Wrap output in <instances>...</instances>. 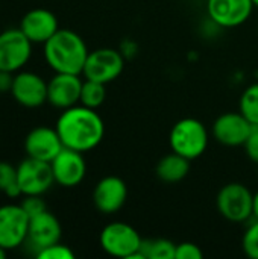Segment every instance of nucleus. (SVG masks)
<instances>
[{
	"mask_svg": "<svg viewBox=\"0 0 258 259\" xmlns=\"http://www.w3.org/2000/svg\"><path fill=\"white\" fill-rule=\"evenodd\" d=\"M257 176H258V175H257Z\"/></svg>",
	"mask_w": 258,
	"mask_h": 259,
	"instance_id": "473e14b6",
	"label": "nucleus"
},
{
	"mask_svg": "<svg viewBox=\"0 0 258 259\" xmlns=\"http://www.w3.org/2000/svg\"><path fill=\"white\" fill-rule=\"evenodd\" d=\"M11 94L24 108H40L47 103V82L36 73L17 71L14 74Z\"/></svg>",
	"mask_w": 258,
	"mask_h": 259,
	"instance_id": "9b49d317",
	"label": "nucleus"
},
{
	"mask_svg": "<svg viewBox=\"0 0 258 259\" xmlns=\"http://www.w3.org/2000/svg\"><path fill=\"white\" fill-rule=\"evenodd\" d=\"M84 80L81 74L55 73L47 82V103L58 109H67L79 103Z\"/></svg>",
	"mask_w": 258,
	"mask_h": 259,
	"instance_id": "dca6fc26",
	"label": "nucleus"
},
{
	"mask_svg": "<svg viewBox=\"0 0 258 259\" xmlns=\"http://www.w3.org/2000/svg\"><path fill=\"white\" fill-rule=\"evenodd\" d=\"M12 80H14V73L0 71V93H6V91L11 93Z\"/></svg>",
	"mask_w": 258,
	"mask_h": 259,
	"instance_id": "c85d7f7f",
	"label": "nucleus"
},
{
	"mask_svg": "<svg viewBox=\"0 0 258 259\" xmlns=\"http://www.w3.org/2000/svg\"><path fill=\"white\" fill-rule=\"evenodd\" d=\"M43 46L44 59L55 73L82 74L90 52L79 33L71 29H59Z\"/></svg>",
	"mask_w": 258,
	"mask_h": 259,
	"instance_id": "f03ea898",
	"label": "nucleus"
},
{
	"mask_svg": "<svg viewBox=\"0 0 258 259\" xmlns=\"http://www.w3.org/2000/svg\"><path fill=\"white\" fill-rule=\"evenodd\" d=\"M50 167L53 171L55 184L64 188L78 187L87 175V164L84 159V153L67 147H64L50 161Z\"/></svg>",
	"mask_w": 258,
	"mask_h": 259,
	"instance_id": "9d476101",
	"label": "nucleus"
},
{
	"mask_svg": "<svg viewBox=\"0 0 258 259\" xmlns=\"http://www.w3.org/2000/svg\"><path fill=\"white\" fill-rule=\"evenodd\" d=\"M204 253L201 250V247L195 243H181L176 244V250H175V259H202Z\"/></svg>",
	"mask_w": 258,
	"mask_h": 259,
	"instance_id": "bb28decb",
	"label": "nucleus"
},
{
	"mask_svg": "<svg viewBox=\"0 0 258 259\" xmlns=\"http://www.w3.org/2000/svg\"><path fill=\"white\" fill-rule=\"evenodd\" d=\"M20 205L24 209V212L29 215V219L47 211V205L43 200V196H24Z\"/></svg>",
	"mask_w": 258,
	"mask_h": 259,
	"instance_id": "a878e982",
	"label": "nucleus"
},
{
	"mask_svg": "<svg viewBox=\"0 0 258 259\" xmlns=\"http://www.w3.org/2000/svg\"><path fill=\"white\" fill-rule=\"evenodd\" d=\"M252 200L254 194L246 185L231 182L219 190L216 206L225 220L233 223H245L252 219Z\"/></svg>",
	"mask_w": 258,
	"mask_h": 259,
	"instance_id": "39448f33",
	"label": "nucleus"
},
{
	"mask_svg": "<svg viewBox=\"0 0 258 259\" xmlns=\"http://www.w3.org/2000/svg\"><path fill=\"white\" fill-rule=\"evenodd\" d=\"M252 219L258 220V191L254 194V200H252Z\"/></svg>",
	"mask_w": 258,
	"mask_h": 259,
	"instance_id": "c756f323",
	"label": "nucleus"
},
{
	"mask_svg": "<svg viewBox=\"0 0 258 259\" xmlns=\"http://www.w3.org/2000/svg\"><path fill=\"white\" fill-rule=\"evenodd\" d=\"M0 191L12 199L21 196L17 181V167L6 161H0Z\"/></svg>",
	"mask_w": 258,
	"mask_h": 259,
	"instance_id": "4be33fe9",
	"label": "nucleus"
},
{
	"mask_svg": "<svg viewBox=\"0 0 258 259\" xmlns=\"http://www.w3.org/2000/svg\"><path fill=\"white\" fill-rule=\"evenodd\" d=\"M243 147H245V152H246L248 158H249L252 162L258 164V124H254V126H252L251 134L248 135V138H246Z\"/></svg>",
	"mask_w": 258,
	"mask_h": 259,
	"instance_id": "cd10ccee",
	"label": "nucleus"
},
{
	"mask_svg": "<svg viewBox=\"0 0 258 259\" xmlns=\"http://www.w3.org/2000/svg\"><path fill=\"white\" fill-rule=\"evenodd\" d=\"M252 2H254V5L258 8V0H252Z\"/></svg>",
	"mask_w": 258,
	"mask_h": 259,
	"instance_id": "2f4dec72",
	"label": "nucleus"
},
{
	"mask_svg": "<svg viewBox=\"0 0 258 259\" xmlns=\"http://www.w3.org/2000/svg\"><path fill=\"white\" fill-rule=\"evenodd\" d=\"M157 176L166 184L181 182L190 171V161L175 152L166 155L157 164Z\"/></svg>",
	"mask_w": 258,
	"mask_h": 259,
	"instance_id": "6ab92c4d",
	"label": "nucleus"
},
{
	"mask_svg": "<svg viewBox=\"0 0 258 259\" xmlns=\"http://www.w3.org/2000/svg\"><path fill=\"white\" fill-rule=\"evenodd\" d=\"M243 252L252 259H258V220H254L245 231L242 240Z\"/></svg>",
	"mask_w": 258,
	"mask_h": 259,
	"instance_id": "b1692460",
	"label": "nucleus"
},
{
	"mask_svg": "<svg viewBox=\"0 0 258 259\" xmlns=\"http://www.w3.org/2000/svg\"><path fill=\"white\" fill-rule=\"evenodd\" d=\"M6 252H8V250H5L3 247H0V259H3L6 256Z\"/></svg>",
	"mask_w": 258,
	"mask_h": 259,
	"instance_id": "7c9ffc66",
	"label": "nucleus"
},
{
	"mask_svg": "<svg viewBox=\"0 0 258 259\" xmlns=\"http://www.w3.org/2000/svg\"><path fill=\"white\" fill-rule=\"evenodd\" d=\"M20 29L32 44H44L59 30V24L56 15L52 11L36 8L24 14L20 23Z\"/></svg>",
	"mask_w": 258,
	"mask_h": 259,
	"instance_id": "a211bd4d",
	"label": "nucleus"
},
{
	"mask_svg": "<svg viewBox=\"0 0 258 259\" xmlns=\"http://www.w3.org/2000/svg\"><path fill=\"white\" fill-rule=\"evenodd\" d=\"M55 127L64 147L78 150L81 153L96 149L105 135L102 117L96 112V109L87 108L81 103L62 109Z\"/></svg>",
	"mask_w": 258,
	"mask_h": 259,
	"instance_id": "f257e3e1",
	"label": "nucleus"
},
{
	"mask_svg": "<svg viewBox=\"0 0 258 259\" xmlns=\"http://www.w3.org/2000/svg\"><path fill=\"white\" fill-rule=\"evenodd\" d=\"M100 247L105 253L114 258L144 259L140 249L143 238L138 231L129 223L114 222L106 225L99 235Z\"/></svg>",
	"mask_w": 258,
	"mask_h": 259,
	"instance_id": "7ed1b4c3",
	"label": "nucleus"
},
{
	"mask_svg": "<svg viewBox=\"0 0 258 259\" xmlns=\"http://www.w3.org/2000/svg\"><path fill=\"white\" fill-rule=\"evenodd\" d=\"M252 126L254 124L240 111L225 112L214 120L211 132L217 143L227 147H239L245 144Z\"/></svg>",
	"mask_w": 258,
	"mask_h": 259,
	"instance_id": "f8f14e48",
	"label": "nucleus"
},
{
	"mask_svg": "<svg viewBox=\"0 0 258 259\" xmlns=\"http://www.w3.org/2000/svg\"><path fill=\"white\" fill-rule=\"evenodd\" d=\"M32 42L20 27L0 32V71L17 73L30 59Z\"/></svg>",
	"mask_w": 258,
	"mask_h": 259,
	"instance_id": "0eeeda50",
	"label": "nucleus"
},
{
	"mask_svg": "<svg viewBox=\"0 0 258 259\" xmlns=\"http://www.w3.org/2000/svg\"><path fill=\"white\" fill-rule=\"evenodd\" d=\"M254 6L252 0H207V14L222 29H231L248 21Z\"/></svg>",
	"mask_w": 258,
	"mask_h": 259,
	"instance_id": "ddd939ff",
	"label": "nucleus"
},
{
	"mask_svg": "<svg viewBox=\"0 0 258 259\" xmlns=\"http://www.w3.org/2000/svg\"><path fill=\"white\" fill-rule=\"evenodd\" d=\"M176 244L169 240L157 238V240H143L141 244V255L144 259H175Z\"/></svg>",
	"mask_w": 258,
	"mask_h": 259,
	"instance_id": "aec40b11",
	"label": "nucleus"
},
{
	"mask_svg": "<svg viewBox=\"0 0 258 259\" xmlns=\"http://www.w3.org/2000/svg\"><path fill=\"white\" fill-rule=\"evenodd\" d=\"M239 111L252 123L258 124V82L249 85L240 96Z\"/></svg>",
	"mask_w": 258,
	"mask_h": 259,
	"instance_id": "5701e85b",
	"label": "nucleus"
},
{
	"mask_svg": "<svg viewBox=\"0 0 258 259\" xmlns=\"http://www.w3.org/2000/svg\"><path fill=\"white\" fill-rule=\"evenodd\" d=\"M35 256L38 259H73L75 253L68 246L61 244V243H55V244L43 249L41 252H38Z\"/></svg>",
	"mask_w": 258,
	"mask_h": 259,
	"instance_id": "393cba45",
	"label": "nucleus"
},
{
	"mask_svg": "<svg viewBox=\"0 0 258 259\" xmlns=\"http://www.w3.org/2000/svg\"><path fill=\"white\" fill-rule=\"evenodd\" d=\"M169 143L172 152L193 161L205 153L208 147V131L205 124L196 118H182L172 127Z\"/></svg>",
	"mask_w": 258,
	"mask_h": 259,
	"instance_id": "20e7f679",
	"label": "nucleus"
},
{
	"mask_svg": "<svg viewBox=\"0 0 258 259\" xmlns=\"http://www.w3.org/2000/svg\"><path fill=\"white\" fill-rule=\"evenodd\" d=\"M29 215L21 205H3L0 206V247L12 250L26 243L29 229Z\"/></svg>",
	"mask_w": 258,
	"mask_h": 259,
	"instance_id": "1a4fd4ad",
	"label": "nucleus"
},
{
	"mask_svg": "<svg viewBox=\"0 0 258 259\" xmlns=\"http://www.w3.org/2000/svg\"><path fill=\"white\" fill-rule=\"evenodd\" d=\"M128 199V187L119 176L102 178L93 190V203L102 214L119 212Z\"/></svg>",
	"mask_w": 258,
	"mask_h": 259,
	"instance_id": "2eb2a0df",
	"label": "nucleus"
},
{
	"mask_svg": "<svg viewBox=\"0 0 258 259\" xmlns=\"http://www.w3.org/2000/svg\"><path fill=\"white\" fill-rule=\"evenodd\" d=\"M125 68V56L120 50L102 47L88 53L82 76L100 83H109L116 80Z\"/></svg>",
	"mask_w": 258,
	"mask_h": 259,
	"instance_id": "423d86ee",
	"label": "nucleus"
},
{
	"mask_svg": "<svg viewBox=\"0 0 258 259\" xmlns=\"http://www.w3.org/2000/svg\"><path fill=\"white\" fill-rule=\"evenodd\" d=\"M105 99H106L105 83H100V82H96V80H90V79L84 80L82 90H81V100H79L81 105H84L87 108L97 109L99 106H102Z\"/></svg>",
	"mask_w": 258,
	"mask_h": 259,
	"instance_id": "412c9836",
	"label": "nucleus"
},
{
	"mask_svg": "<svg viewBox=\"0 0 258 259\" xmlns=\"http://www.w3.org/2000/svg\"><path fill=\"white\" fill-rule=\"evenodd\" d=\"M64 144L56 127L49 126H36L24 138V150L26 156L50 162L61 150Z\"/></svg>",
	"mask_w": 258,
	"mask_h": 259,
	"instance_id": "f3484780",
	"label": "nucleus"
},
{
	"mask_svg": "<svg viewBox=\"0 0 258 259\" xmlns=\"http://www.w3.org/2000/svg\"><path fill=\"white\" fill-rule=\"evenodd\" d=\"M61 235H62V228L59 220L52 212L44 211L30 219L26 244L33 252V255H36L43 249L55 243H59Z\"/></svg>",
	"mask_w": 258,
	"mask_h": 259,
	"instance_id": "4468645a",
	"label": "nucleus"
},
{
	"mask_svg": "<svg viewBox=\"0 0 258 259\" xmlns=\"http://www.w3.org/2000/svg\"><path fill=\"white\" fill-rule=\"evenodd\" d=\"M17 181L21 196H43L55 184L50 162L30 156L17 165Z\"/></svg>",
	"mask_w": 258,
	"mask_h": 259,
	"instance_id": "6e6552de",
	"label": "nucleus"
}]
</instances>
